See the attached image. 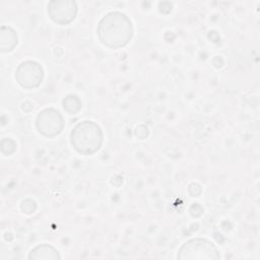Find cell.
<instances>
[{"mask_svg": "<svg viewBox=\"0 0 260 260\" xmlns=\"http://www.w3.org/2000/svg\"><path fill=\"white\" fill-rule=\"evenodd\" d=\"M133 24L127 14L111 11L99 21L96 36L102 45L109 49L125 47L133 37Z\"/></svg>", "mask_w": 260, "mask_h": 260, "instance_id": "cell-1", "label": "cell"}, {"mask_svg": "<svg viewBox=\"0 0 260 260\" xmlns=\"http://www.w3.org/2000/svg\"><path fill=\"white\" fill-rule=\"evenodd\" d=\"M77 4L72 0H54L47 6L49 17L59 25L71 23L77 14Z\"/></svg>", "mask_w": 260, "mask_h": 260, "instance_id": "cell-6", "label": "cell"}, {"mask_svg": "<svg viewBox=\"0 0 260 260\" xmlns=\"http://www.w3.org/2000/svg\"><path fill=\"white\" fill-rule=\"evenodd\" d=\"M36 127L40 134L48 138L58 136L64 128V119L59 111L54 108L42 110L36 119Z\"/></svg>", "mask_w": 260, "mask_h": 260, "instance_id": "cell-4", "label": "cell"}, {"mask_svg": "<svg viewBox=\"0 0 260 260\" xmlns=\"http://www.w3.org/2000/svg\"><path fill=\"white\" fill-rule=\"evenodd\" d=\"M30 260H59L61 256L58 250L49 244H42L36 246L28 254Z\"/></svg>", "mask_w": 260, "mask_h": 260, "instance_id": "cell-7", "label": "cell"}, {"mask_svg": "<svg viewBox=\"0 0 260 260\" xmlns=\"http://www.w3.org/2000/svg\"><path fill=\"white\" fill-rule=\"evenodd\" d=\"M70 142L76 152L82 155H92L103 145L104 134L102 128L94 121L78 122L71 130Z\"/></svg>", "mask_w": 260, "mask_h": 260, "instance_id": "cell-2", "label": "cell"}, {"mask_svg": "<svg viewBox=\"0 0 260 260\" xmlns=\"http://www.w3.org/2000/svg\"><path fill=\"white\" fill-rule=\"evenodd\" d=\"M14 77L21 87L26 89L37 88L44 79V69L38 62L27 60L16 68Z\"/></svg>", "mask_w": 260, "mask_h": 260, "instance_id": "cell-5", "label": "cell"}, {"mask_svg": "<svg viewBox=\"0 0 260 260\" xmlns=\"http://www.w3.org/2000/svg\"><path fill=\"white\" fill-rule=\"evenodd\" d=\"M177 258L180 260H219L220 254L209 240L194 238L181 246Z\"/></svg>", "mask_w": 260, "mask_h": 260, "instance_id": "cell-3", "label": "cell"}, {"mask_svg": "<svg viewBox=\"0 0 260 260\" xmlns=\"http://www.w3.org/2000/svg\"><path fill=\"white\" fill-rule=\"evenodd\" d=\"M18 43L17 34L9 26H1L0 28V51L9 53L15 49Z\"/></svg>", "mask_w": 260, "mask_h": 260, "instance_id": "cell-8", "label": "cell"}]
</instances>
